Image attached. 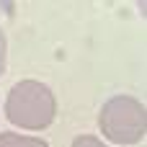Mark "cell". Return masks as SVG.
Returning <instances> with one entry per match:
<instances>
[{
  "label": "cell",
  "instance_id": "cell-1",
  "mask_svg": "<svg viewBox=\"0 0 147 147\" xmlns=\"http://www.w3.org/2000/svg\"><path fill=\"white\" fill-rule=\"evenodd\" d=\"M5 116L18 129H47L57 116V101L49 85L39 80H21L5 98Z\"/></svg>",
  "mask_w": 147,
  "mask_h": 147
},
{
  "label": "cell",
  "instance_id": "cell-2",
  "mask_svg": "<svg viewBox=\"0 0 147 147\" xmlns=\"http://www.w3.org/2000/svg\"><path fill=\"white\" fill-rule=\"evenodd\" d=\"M101 134L114 145H137L145 140L147 132V111L132 96H114L103 103L98 114Z\"/></svg>",
  "mask_w": 147,
  "mask_h": 147
},
{
  "label": "cell",
  "instance_id": "cell-3",
  "mask_svg": "<svg viewBox=\"0 0 147 147\" xmlns=\"http://www.w3.org/2000/svg\"><path fill=\"white\" fill-rule=\"evenodd\" d=\"M0 147H49V145L41 137L18 134V132H3L0 134Z\"/></svg>",
  "mask_w": 147,
  "mask_h": 147
},
{
  "label": "cell",
  "instance_id": "cell-4",
  "mask_svg": "<svg viewBox=\"0 0 147 147\" xmlns=\"http://www.w3.org/2000/svg\"><path fill=\"white\" fill-rule=\"evenodd\" d=\"M72 147H109L103 145L98 137H93V134H80V137H75L72 140Z\"/></svg>",
  "mask_w": 147,
  "mask_h": 147
},
{
  "label": "cell",
  "instance_id": "cell-5",
  "mask_svg": "<svg viewBox=\"0 0 147 147\" xmlns=\"http://www.w3.org/2000/svg\"><path fill=\"white\" fill-rule=\"evenodd\" d=\"M5 54H8V49H5V34L0 31V75L5 72Z\"/></svg>",
  "mask_w": 147,
  "mask_h": 147
}]
</instances>
